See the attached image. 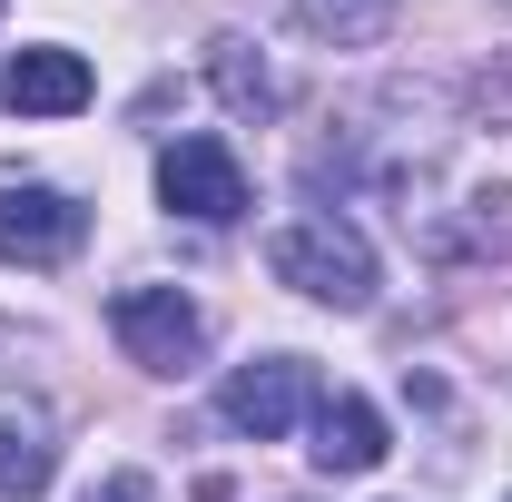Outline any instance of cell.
I'll return each mask as SVG.
<instances>
[{
	"label": "cell",
	"mask_w": 512,
	"mask_h": 502,
	"mask_svg": "<svg viewBox=\"0 0 512 502\" xmlns=\"http://www.w3.org/2000/svg\"><path fill=\"white\" fill-rule=\"evenodd\" d=\"M207 79H217V99L237 119H266L276 109V79H266V60H256L247 40H207Z\"/></svg>",
	"instance_id": "cell-9"
},
{
	"label": "cell",
	"mask_w": 512,
	"mask_h": 502,
	"mask_svg": "<svg viewBox=\"0 0 512 502\" xmlns=\"http://www.w3.org/2000/svg\"><path fill=\"white\" fill-rule=\"evenodd\" d=\"M158 197L197 227H237L247 217V168H237L227 138H168L158 148Z\"/></svg>",
	"instance_id": "cell-4"
},
{
	"label": "cell",
	"mask_w": 512,
	"mask_h": 502,
	"mask_svg": "<svg viewBox=\"0 0 512 502\" xmlns=\"http://www.w3.org/2000/svg\"><path fill=\"white\" fill-rule=\"evenodd\" d=\"M316 404L325 394H316V365L306 355H256V365H237V375L217 384V414L237 434H256V443L296 434V414H316Z\"/></svg>",
	"instance_id": "cell-5"
},
{
	"label": "cell",
	"mask_w": 512,
	"mask_h": 502,
	"mask_svg": "<svg viewBox=\"0 0 512 502\" xmlns=\"http://www.w3.org/2000/svg\"><path fill=\"white\" fill-rule=\"evenodd\" d=\"M384 463V414L365 394H325L316 404V473H375Z\"/></svg>",
	"instance_id": "cell-8"
},
{
	"label": "cell",
	"mask_w": 512,
	"mask_h": 502,
	"mask_svg": "<svg viewBox=\"0 0 512 502\" xmlns=\"http://www.w3.org/2000/svg\"><path fill=\"white\" fill-rule=\"evenodd\" d=\"M286 10H296V30H316L335 50H365L384 20H394V0H286Z\"/></svg>",
	"instance_id": "cell-10"
},
{
	"label": "cell",
	"mask_w": 512,
	"mask_h": 502,
	"mask_svg": "<svg viewBox=\"0 0 512 502\" xmlns=\"http://www.w3.org/2000/svg\"><path fill=\"white\" fill-rule=\"evenodd\" d=\"M50 473H60V434H50V414H40V404H0V493H10V502H40V493H50Z\"/></svg>",
	"instance_id": "cell-7"
},
{
	"label": "cell",
	"mask_w": 512,
	"mask_h": 502,
	"mask_svg": "<svg viewBox=\"0 0 512 502\" xmlns=\"http://www.w3.org/2000/svg\"><path fill=\"white\" fill-rule=\"evenodd\" d=\"M79 502H158V483L148 473H109V483H89Z\"/></svg>",
	"instance_id": "cell-11"
},
{
	"label": "cell",
	"mask_w": 512,
	"mask_h": 502,
	"mask_svg": "<svg viewBox=\"0 0 512 502\" xmlns=\"http://www.w3.org/2000/svg\"><path fill=\"white\" fill-rule=\"evenodd\" d=\"M266 266H276V286H296V296H316V306H335V315L375 306V247H365V227H345L335 207L286 217V227L266 237Z\"/></svg>",
	"instance_id": "cell-1"
},
{
	"label": "cell",
	"mask_w": 512,
	"mask_h": 502,
	"mask_svg": "<svg viewBox=\"0 0 512 502\" xmlns=\"http://www.w3.org/2000/svg\"><path fill=\"white\" fill-rule=\"evenodd\" d=\"M0 99L20 119H69V109H89V60L60 50V40H30V50H10V69H0Z\"/></svg>",
	"instance_id": "cell-6"
},
{
	"label": "cell",
	"mask_w": 512,
	"mask_h": 502,
	"mask_svg": "<svg viewBox=\"0 0 512 502\" xmlns=\"http://www.w3.org/2000/svg\"><path fill=\"white\" fill-rule=\"evenodd\" d=\"M109 335L128 345V365H148V375H188L197 355H207V315L178 286H128L119 306H109Z\"/></svg>",
	"instance_id": "cell-2"
},
{
	"label": "cell",
	"mask_w": 512,
	"mask_h": 502,
	"mask_svg": "<svg viewBox=\"0 0 512 502\" xmlns=\"http://www.w3.org/2000/svg\"><path fill=\"white\" fill-rule=\"evenodd\" d=\"M89 237V207L40 178H0V266H69Z\"/></svg>",
	"instance_id": "cell-3"
}]
</instances>
